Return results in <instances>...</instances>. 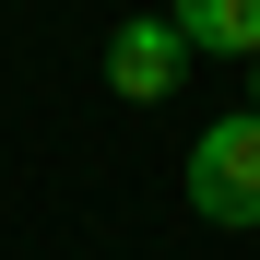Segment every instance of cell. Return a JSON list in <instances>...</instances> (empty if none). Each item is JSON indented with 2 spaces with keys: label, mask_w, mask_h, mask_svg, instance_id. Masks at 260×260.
I'll return each instance as SVG.
<instances>
[{
  "label": "cell",
  "mask_w": 260,
  "mask_h": 260,
  "mask_svg": "<svg viewBox=\"0 0 260 260\" xmlns=\"http://www.w3.org/2000/svg\"><path fill=\"white\" fill-rule=\"evenodd\" d=\"M189 213L201 225H260V118H213L189 142Z\"/></svg>",
  "instance_id": "6da1fadb"
},
{
  "label": "cell",
  "mask_w": 260,
  "mask_h": 260,
  "mask_svg": "<svg viewBox=\"0 0 260 260\" xmlns=\"http://www.w3.org/2000/svg\"><path fill=\"white\" fill-rule=\"evenodd\" d=\"M107 83H118L130 107H166V95L189 83V36L166 24V12H130V24L107 36Z\"/></svg>",
  "instance_id": "7a4b0ae2"
},
{
  "label": "cell",
  "mask_w": 260,
  "mask_h": 260,
  "mask_svg": "<svg viewBox=\"0 0 260 260\" xmlns=\"http://www.w3.org/2000/svg\"><path fill=\"white\" fill-rule=\"evenodd\" d=\"M189 59H260V0H166Z\"/></svg>",
  "instance_id": "3957f363"
},
{
  "label": "cell",
  "mask_w": 260,
  "mask_h": 260,
  "mask_svg": "<svg viewBox=\"0 0 260 260\" xmlns=\"http://www.w3.org/2000/svg\"><path fill=\"white\" fill-rule=\"evenodd\" d=\"M248 118H260V59H248Z\"/></svg>",
  "instance_id": "277c9868"
}]
</instances>
